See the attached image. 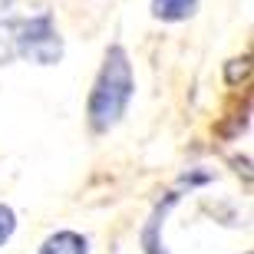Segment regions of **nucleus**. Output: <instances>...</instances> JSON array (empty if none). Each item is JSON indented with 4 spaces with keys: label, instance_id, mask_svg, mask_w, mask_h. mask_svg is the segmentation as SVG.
<instances>
[{
    "label": "nucleus",
    "instance_id": "nucleus-2",
    "mask_svg": "<svg viewBox=\"0 0 254 254\" xmlns=\"http://www.w3.org/2000/svg\"><path fill=\"white\" fill-rule=\"evenodd\" d=\"M132 96H135V76H132L129 53L116 43V47L106 50V60L99 66V73H96L93 93H89V103H86L89 129L96 135L116 129V126L123 123Z\"/></svg>",
    "mask_w": 254,
    "mask_h": 254
},
{
    "label": "nucleus",
    "instance_id": "nucleus-1",
    "mask_svg": "<svg viewBox=\"0 0 254 254\" xmlns=\"http://www.w3.org/2000/svg\"><path fill=\"white\" fill-rule=\"evenodd\" d=\"M17 57L37 66L63 60V37L47 0H0V66Z\"/></svg>",
    "mask_w": 254,
    "mask_h": 254
},
{
    "label": "nucleus",
    "instance_id": "nucleus-5",
    "mask_svg": "<svg viewBox=\"0 0 254 254\" xmlns=\"http://www.w3.org/2000/svg\"><path fill=\"white\" fill-rule=\"evenodd\" d=\"M195 10H198V0H152V17L165 20V23L189 20Z\"/></svg>",
    "mask_w": 254,
    "mask_h": 254
},
{
    "label": "nucleus",
    "instance_id": "nucleus-4",
    "mask_svg": "<svg viewBox=\"0 0 254 254\" xmlns=\"http://www.w3.org/2000/svg\"><path fill=\"white\" fill-rule=\"evenodd\" d=\"M37 254H89V241L79 231H53L50 238H43Z\"/></svg>",
    "mask_w": 254,
    "mask_h": 254
},
{
    "label": "nucleus",
    "instance_id": "nucleus-7",
    "mask_svg": "<svg viewBox=\"0 0 254 254\" xmlns=\"http://www.w3.org/2000/svg\"><path fill=\"white\" fill-rule=\"evenodd\" d=\"M241 76H248V57L241 60ZM228 79H231V83L238 79V66H231V69H228Z\"/></svg>",
    "mask_w": 254,
    "mask_h": 254
},
{
    "label": "nucleus",
    "instance_id": "nucleus-3",
    "mask_svg": "<svg viewBox=\"0 0 254 254\" xmlns=\"http://www.w3.org/2000/svg\"><path fill=\"white\" fill-rule=\"evenodd\" d=\"M179 198L182 195H175V191H172V195H165L159 205L152 208L149 221H145V228H142V251H145V254H169V248H165V241H162V228H165L169 211L179 205Z\"/></svg>",
    "mask_w": 254,
    "mask_h": 254
},
{
    "label": "nucleus",
    "instance_id": "nucleus-6",
    "mask_svg": "<svg viewBox=\"0 0 254 254\" xmlns=\"http://www.w3.org/2000/svg\"><path fill=\"white\" fill-rule=\"evenodd\" d=\"M13 231H17V215H13V208H10V205L0 201V248L13 238Z\"/></svg>",
    "mask_w": 254,
    "mask_h": 254
}]
</instances>
